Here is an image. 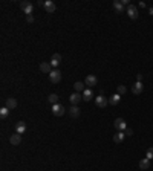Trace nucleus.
<instances>
[{"label": "nucleus", "mask_w": 153, "mask_h": 171, "mask_svg": "<svg viewBox=\"0 0 153 171\" xmlns=\"http://www.w3.org/2000/svg\"><path fill=\"white\" fill-rule=\"evenodd\" d=\"M119 101H121V95H118V93H115L109 98V104L110 106H116V104H119Z\"/></svg>", "instance_id": "obj_18"}, {"label": "nucleus", "mask_w": 153, "mask_h": 171, "mask_svg": "<svg viewBox=\"0 0 153 171\" xmlns=\"http://www.w3.org/2000/svg\"><path fill=\"white\" fill-rule=\"evenodd\" d=\"M116 90H118V95H124V93L127 92V89H126V86H121V84H119V86L116 87Z\"/></svg>", "instance_id": "obj_25"}, {"label": "nucleus", "mask_w": 153, "mask_h": 171, "mask_svg": "<svg viewBox=\"0 0 153 171\" xmlns=\"http://www.w3.org/2000/svg\"><path fill=\"white\" fill-rule=\"evenodd\" d=\"M20 142H21V134L16 133V134H11L9 136V144L11 145H20Z\"/></svg>", "instance_id": "obj_11"}, {"label": "nucleus", "mask_w": 153, "mask_h": 171, "mask_svg": "<svg viewBox=\"0 0 153 171\" xmlns=\"http://www.w3.org/2000/svg\"><path fill=\"white\" fill-rule=\"evenodd\" d=\"M69 101H71V104H72V106H76L78 102H81V101H83V93H78V92L72 93V95L69 96Z\"/></svg>", "instance_id": "obj_8"}, {"label": "nucleus", "mask_w": 153, "mask_h": 171, "mask_svg": "<svg viewBox=\"0 0 153 171\" xmlns=\"http://www.w3.org/2000/svg\"><path fill=\"white\" fill-rule=\"evenodd\" d=\"M43 8L46 9V12H55V9H57L55 3H54V2H51V0H46V2H44V5H43Z\"/></svg>", "instance_id": "obj_9"}, {"label": "nucleus", "mask_w": 153, "mask_h": 171, "mask_svg": "<svg viewBox=\"0 0 153 171\" xmlns=\"http://www.w3.org/2000/svg\"><path fill=\"white\" fill-rule=\"evenodd\" d=\"M74 89H75V92H78V93H81V92H84V90H86L81 81H76L75 84H74Z\"/></svg>", "instance_id": "obj_22"}, {"label": "nucleus", "mask_w": 153, "mask_h": 171, "mask_svg": "<svg viewBox=\"0 0 153 171\" xmlns=\"http://www.w3.org/2000/svg\"><path fill=\"white\" fill-rule=\"evenodd\" d=\"M48 99H49V102L54 106V104H58V95L57 93H51V95L48 96Z\"/></svg>", "instance_id": "obj_23"}, {"label": "nucleus", "mask_w": 153, "mask_h": 171, "mask_svg": "<svg viewBox=\"0 0 153 171\" xmlns=\"http://www.w3.org/2000/svg\"><path fill=\"white\" fill-rule=\"evenodd\" d=\"M107 102H109V99L103 95H100V96H96L95 98V104L100 107V109H104V107L107 106Z\"/></svg>", "instance_id": "obj_7"}, {"label": "nucleus", "mask_w": 153, "mask_h": 171, "mask_svg": "<svg viewBox=\"0 0 153 171\" xmlns=\"http://www.w3.org/2000/svg\"><path fill=\"white\" fill-rule=\"evenodd\" d=\"M64 112H66V109L61 104H54L52 106V113H54V116H63Z\"/></svg>", "instance_id": "obj_6"}, {"label": "nucleus", "mask_w": 153, "mask_h": 171, "mask_svg": "<svg viewBox=\"0 0 153 171\" xmlns=\"http://www.w3.org/2000/svg\"><path fill=\"white\" fill-rule=\"evenodd\" d=\"M149 14H150V16H153V8H150V9H149Z\"/></svg>", "instance_id": "obj_30"}, {"label": "nucleus", "mask_w": 153, "mask_h": 171, "mask_svg": "<svg viewBox=\"0 0 153 171\" xmlns=\"http://www.w3.org/2000/svg\"><path fill=\"white\" fill-rule=\"evenodd\" d=\"M124 133H126V136H132V134H133V130H132V128H126Z\"/></svg>", "instance_id": "obj_27"}, {"label": "nucleus", "mask_w": 153, "mask_h": 171, "mask_svg": "<svg viewBox=\"0 0 153 171\" xmlns=\"http://www.w3.org/2000/svg\"><path fill=\"white\" fill-rule=\"evenodd\" d=\"M49 79H51V83H52V84L60 83V81H61V72L57 70V69H54V70L49 74Z\"/></svg>", "instance_id": "obj_3"}, {"label": "nucleus", "mask_w": 153, "mask_h": 171, "mask_svg": "<svg viewBox=\"0 0 153 171\" xmlns=\"http://www.w3.org/2000/svg\"><path fill=\"white\" fill-rule=\"evenodd\" d=\"M146 157H147L149 160H152V159H153V147H150V148L147 150V153H146Z\"/></svg>", "instance_id": "obj_26"}, {"label": "nucleus", "mask_w": 153, "mask_h": 171, "mask_svg": "<svg viewBox=\"0 0 153 171\" xmlns=\"http://www.w3.org/2000/svg\"><path fill=\"white\" fill-rule=\"evenodd\" d=\"M60 63H61V55H60V54H54L52 58H51V66H52V67H57Z\"/></svg>", "instance_id": "obj_16"}, {"label": "nucleus", "mask_w": 153, "mask_h": 171, "mask_svg": "<svg viewBox=\"0 0 153 171\" xmlns=\"http://www.w3.org/2000/svg\"><path fill=\"white\" fill-rule=\"evenodd\" d=\"M20 8H21V11H23L26 16H32V11H34V5H32L31 2H28V0H23V2L20 3Z\"/></svg>", "instance_id": "obj_1"}, {"label": "nucleus", "mask_w": 153, "mask_h": 171, "mask_svg": "<svg viewBox=\"0 0 153 171\" xmlns=\"http://www.w3.org/2000/svg\"><path fill=\"white\" fill-rule=\"evenodd\" d=\"M126 12H127V16H129V17H130L132 20L138 19V16H139V12H138V8H136L135 5H130V6H127Z\"/></svg>", "instance_id": "obj_4"}, {"label": "nucleus", "mask_w": 153, "mask_h": 171, "mask_svg": "<svg viewBox=\"0 0 153 171\" xmlns=\"http://www.w3.org/2000/svg\"><path fill=\"white\" fill-rule=\"evenodd\" d=\"M124 137H126V133H124V132H118V133L114 136V142L119 144V142H123V141H124Z\"/></svg>", "instance_id": "obj_20"}, {"label": "nucleus", "mask_w": 153, "mask_h": 171, "mask_svg": "<svg viewBox=\"0 0 153 171\" xmlns=\"http://www.w3.org/2000/svg\"><path fill=\"white\" fill-rule=\"evenodd\" d=\"M114 125L118 132H124V130L127 128V124H126V121H124L123 118H116L115 122H114Z\"/></svg>", "instance_id": "obj_2"}, {"label": "nucleus", "mask_w": 153, "mask_h": 171, "mask_svg": "<svg viewBox=\"0 0 153 171\" xmlns=\"http://www.w3.org/2000/svg\"><path fill=\"white\" fill-rule=\"evenodd\" d=\"M0 116H2V119L8 118V116H9V109H8V107H2V109H0Z\"/></svg>", "instance_id": "obj_24"}, {"label": "nucleus", "mask_w": 153, "mask_h": 171, "mask_svg": "<svg viewBox=\"0 0 153 171\" xmlns=\"http://www.w3.org/2000/svg\"><path fill=\"white\" fill-rule=\"evenodd\" d=\"M96 83H98V79H96L95 75H87L86 79H84V86H87L89 89H92L94 86H96Z\"/></svg>", "instance_id": "obj_5"}, {"label": "nucleus", "mask_w": 153, "mask_h": 171, "mask_svg": "<svg viewBox=\"0 0 153 171\" xmlns=\"http://www.w3.org/2000/svg\"><path fill=\"white\" fill-rule=\"evenodd\" d=\"M142 89H144V84H142L141 81H136L133 86H132V93H135V95H139V93L142 92Z\"/></svg>", "instance_id": "obj_10"}, {"label": "nucleus", "mask_w": 153, "mask_h": 171, "mask_svg": "<svg viewBox=\"0 0 153 171\" xmlns=\"http://www.w3.org/2000/svg\"><path fill=\"white\" fill-rule=\"evenodd\" d=\"M25 132H26V122H23V121L17 122V124H16V133L23 134Z\"/></svg>", "instance_id": "obj_14"}, {"label": "nucleus", "mask_w": 153, "mask_h": 171, "mask_svg": "<svg viewBox=\"0 0 153 171\" xmlns=\"http://www.w3.org/2000/svg\"><path fill=\"white\" fill-rule=\"evenodd\" d=\"M114 9L118 12V14H123V12H126V9H124V5H123V2L121 0H115L114 2Z\"/></svg>", "instance_id": "obj_12"}, {"label": "nucleus", "mask_w": 153, "mask_h": 171, "mask_svg": "<svg viewBox=\"0 0 153 171\" xmlns=\"http://www.w3.org/2000/svg\"><path fill=\"white\" fill-rule=\"evenodd\" d=\"M139 168L141 170H149L150 168V160L146 157V159H141L139 160Z\"/></svg>", "instance_id": "obj_19"}, {"label": "nucleus", "mask_w": 153, "mask_h": 171, "mask_svg": "<svg viewBox=\"0 0 153 171\" xmlns=\"http://www.w3.org/2000/svg\"><path fill=\"white\" fill-rule=\"evenodd\" d=\"M136 79H138V81H141V83H142V74H138V75H136Z\"/></svg>", "instance_id": "obj_29"}, {"label": "nucleus", "mask_w": 153, "mask_h": 171, "mask_svg": "<svg viewBox=\"0 0 153 171\" xmlns=\"http://www.w3.org/2000/svg\"><path fill=\"white\" fill-rule=\"evenodd\" d=\"M69 113H71L72 118H78V116H80V109H78V106H71Z\"/></svg>", "instance_id": "obj_21"}, {"label": "nucleus", "mask_w": 153, "mask_h": 171, "mask_svg": "<svg viewBox=\"0 0 153 171\" xmlns=\"http://www.w3.org/2000/svg\"><path fill=\"white\" fill-rule=\"evenodd\" d=\"M5 107H8L9 110L16 109V107H17V99H16V98H8V99H6V106H5Z\"/></svg>", "instance_id": "obj_17"}, {"label": "nucleus", "mask_w": 153, "mask_h": 171, "mask_svg": "<svg viewBox=\"0 0 153 171\" xmlns=\"http://www.w3.org/2000/svg\"><path fill=\"white\" fill-rule=\"evenodd\" d=\"M92 98H94V90L87 87V89L83 92V101H86V102H87V101H90Z\"/></svg>", "instance_id": "obj_15"}, {"label": "nucleus", "mask_w": 153, "mask_h": 171, "mask_svg": "<svg viewBox=\"0 0 153 171\" xmlns=\"http://www.w3.org/2000/svg\"><path fill=\"white\" fill-rule=\"evenodd\" d=\"M40 70H41L43 74H48V75H49V74L52 72V66H51V63H46V61L41 63V64H40Z\"/></svg>", "instance_id": "obj_13"}, {"label": "nucleus", "mask_w": 153, "mask_h": 171, "mask_svg": "<svg viewBox=\"0 0 153 171\" xmlns=\"http://www.w3.org/2000/svg\"><path fill=\"white\" fill-rule=\"evenodd\" d=\"M26 21L28 23H34V17L32 16H26Z\"/></svg>", "instance_id": "obj_28"}]
</instances>
